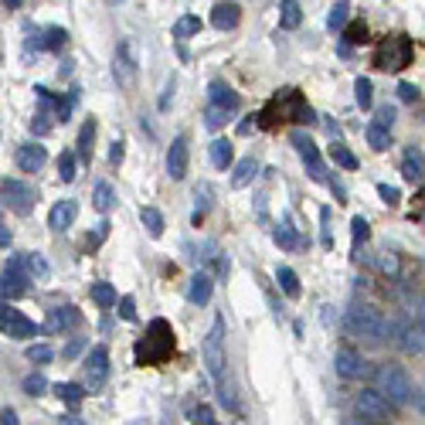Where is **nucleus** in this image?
<instances>
[{
    "label": "nucleus",
    "mask_w": 425,
    "mask_h": 425,
    "mask_svg": "<svg viewBox=\"0 0 425 425\" xmlns=\"http://www.w3.org/2000/svg\"><path fill=\"white\" fill-rule=\"evenodd\" d=\"M367 143H371V150H388L391 147V136H388V126H381V123H371L367 126Z\"/></svg>",
    "instance_id": "nucleus-32"
},
{
    "label": "nucleus",
    "mask_w": 425,
    "mask_h": 425,
    "mask_svg": "<svg viewBox=\"0 0 425 425\" xmlns=\"http://www.w3.org/2000/svg\"><path fill=\"white\" fill-rule=\"evenodd\" d=\"M374 388H378L395 408L408 405V402L415 398V395H412V381H408V374L398 364H381L378 367V371H374Z\"/></svg>",
    "instance_id": "nucleus-5"
},
{
    "label": "nucleus",
    "mask_w": 425,
    "mask_h": 425,
    "mask_svg": "<svg viewBox=\"0 0 425 425\" xmlns=\"http://www.w3.org/2000/svg\"><path fill=\"white\" fill-rule=\"evenodd\" d=\"M85 391H89V388L75 385V381H58V385H55V395H58L61 402H68V405H78V402L85 398Z\"/></svg>",
    "instance_id": "nucleus-28"
},
{
    "label": "nucleus",
    "mask_w": 425,
    "mask_h": 425,
    "mask_svg": "<svg viewBox=\"0 0 425 425\" xmlns=\"http://www.w3.org/2000/svg\"><path fill=\"white\" fill-rule=\"evenodd\" d=\"M82 313L75 307H58V309H48V330L51 333H65V330L78 327Z\"/></svg>",
    "instance_id": "nucleus-20"
},
{
    "label": "nucleus",
    "mask_w": 425,
    "mask_h": 425,
    "mask_svg": "<svg viewBox=\"0 0 425 425\" xmlns=\"http://www.w3.org/2000/svg\"><path fill=\"white\" fill-rule=\"evenodd\" d=\"M106 235H109V221H102V225L96 228V235H92V242H89V249H96V245L102 242V238H106Z\"/></svg>",
    "instance_id": "nucleus-56"
},
{
    "label": "nucleus",
    "mask_w": 425,
    "mask_h": 425,
    "mask_svg": "<svg viewBox=\"0 0 425 425\" xmlns=\"http://www.w3.org/2000/svg\"><path fill=\"white\" fill-rule=\"evenodd\" d=\"M55 357V350L48 347V344H31L27 347V361H35V364H48Z\"/></svg>",
    "instance_id": "nucleus-43"
},
{
    "label": "nucleus",
    "mask_w": 425,
    "mask_h": 425,
    "mask_svg": "<svg viewBox=\"0 0 425 425\" xmlns=\"http://www.w3.org/2000/svg\"><path fill=\"white\" fill-rule=\"evenodd\" d=\"M78 350H82V340H75V344H68V347H65V357H75Z\"/></svg>",
    "instance_id": "nucleus-59"
},
{
    "label": "nucleus",
    "mask_w": 425,
    "mask_h": 425,
    "mask_svg": "<svg viewBox=\"0 0 425 425\" xmlns=\"http://www.w3.org/2000/svg\"><path fill=\"white\" fill-rule=\"evenodd\" d=\"M92 140H96V119H89L85 126H82V133H78V156L89 164L92 160Z\"/></svg>",
    "instance_id": "nucleus-29"
},
{
    "label": "nucleus",
    "mask_w": 425,
    "mask_h": 425,
    "mask_svg": "<svg viewBox=\"0 0 425 425\" xmlns=\"http://www.w3.org/2000/svg\"><path fill=\"white\" fill-rule=\"evenodd\" d=\"M398 99H402V102H415V99H419V89H415L412 82H402V85H398Z\"/></svg>",
    "instance_id": "nucleus-52"
},
{
    "label": "nucleus",
    "mask_w": 425,
    "mask_h": 425,
    "mask_svg": "<svg viewBox=\"0 0 425 425\" xmlns=\"http://www.w3.org/2000/svg\"><path fill=\"white\" fill-rule=\"evenodd\" d=\"M347 18H350V4L347 0H337L327 18V27L330 31H344V27H347Z\"/></svg>",
    "instance_id": "nucleus-31"
},
{
    "label": "nucleus",
    "mask_w": 425,
    "mask_h": 425,
    "mask_svg": "<svg viewBox=\"0 0 425 425\" xmlns=\"http://www.w3.org/2000/svg\"><path fill=\"white\" fill-rule=\"evenodd\" d=\"M235 109H228V106H221V102H211L208 109H204V123L211 126V130H221L225 123H228V116H232Z\"/></svg>",
    "instance_id": "nucleus-30"
},
{
    "label": "nucleus",
    "mask_w": 425,
    "mask_h": 425,
    "mask_svg": "<svg viewBox=\"0 0 425 425\" xmlns=\"http://www.w3.org/2000/svg\"><path fill=\"white\" fill-rule=\"evenodd\" d=\"M255 174H259V164L252 160V156H245V160H238L235 164V174H232V187H249L252 180H255Z\"/></svg>",
    "instance_id": "nucleus-23"
},
{
    "label": "nucleus",
    "mask_w": 425,
    "mask_h": 425,
    "mask_svg": "<svg viewBox=\"0 0 425 425\" xmlns=\"http://www.w3.org/2000/svg\"><path fill=\"white\" fill-rule=\"evenodd\" d=\"M415 408L425 415V388H419V391H415Z\"/></svg>",
    "instance_id": "nucleus-58"
},
{
    "label": "nucleus",
    "mask_w": 425,
    "mask_h": 425,
    "mask_svg": "<svg viewBox=\"0 0 425 425\" xmlns=\"http://www.w3.org/2000/svg\"><path fill=\"white\" fill-rule=\"evenodd\" d=\"M167 92H174V78H171V85H167ZM167 102H171V96L160 99V109H167Z\"/></svg>",
    "instance_id": "nucleus-60"
},
{
    "label": "nucleus",
    "mask_w": 425,
    "mask_h": 425,
    "mask_svg": "<svg viewBox=\"0 0 425 425\" xmlns=\"http://www.w3.org/2000/svg\"><path fill=\"white\" fill-rule=\"evenodd\" d=\"M140 221H143V228L154 235V238H160L164 228H167V225H164V214L156 211V208H150V204H147V208H140Z\"/></svg>",
    "instance_id": "nucleus-26"
},
{
    "label": "nucleus",
    "mask_w": 425,
    "mask_h": 425,
    "mask_svg": "<svg viewBox=\"0 0 425 425\" xmlns=\"http://www.w3.org/2000/svg\"><path fill=\"white\" fill-rule=\"evenodd\" d=\"M238 20H242V11H238V4H232V0H221V4H214L211 24L218 27V31H232V27H238Z\"/></svg>",
    "instance_id": "nucleus-18"
},
{
    "label": "nucleus",
    "mask_w": 425,
    "mask_h": 425,
    "mask_svg": "<svg viewBox=\"0 0 425 425\" xmlns=\"http://www.w3.org/2000/svg\"><path fill=\"white\" fill-rule=\"evenodd\" d=\"M276 123H313V109L300 96V89H283L262 106L259 126H276Z\"/></svg>",
    "instance_id": "nucleus-3"
},
{
    "label": "nucleus",
    "mask_w": 425,
    "mask_h": 425,
    "mask_svg": "<svg viewBox=\"0 0 425 425\" xmlns=\"http://www.w3.org/2000/svg\"><path fill=\"white\" fill-rule=\"evenodd\" d=\"M412 55H415L412 38H408V35H395V38H385L378 44L374 65H378L381 72H402L405 65H412Z\"/></svg>",
    "instance_id": "nucleus-6"
},
{
    "label": "nucleus",
    "mask_w": 425,
    "mask_h": 425,
    "mask_svg": "<svg viewBox=\"0 0 425 425\" xmlns=\"http://www.w3.org/2000/svg\"><path fill=\"white\" fill-rule=\"evenodd\" d=\"M177 350V340H174V330L167 320H150V327L143 333V340H136V364L140 367H154V364H164L167 357H174Z\"/></svg>",
    "instance_id": "nucleus-2"
},
{
    "label": "nucleus",
    "mask_w": 425,
    "mask_h": 425,
    "mask_svg": "<svg viewBox=\"0 0 425 425\" xmlns=\"http://www.w3.org/2000/svg\"><path fill=\"white\" fill-rule=\"evenodd\" d=\"M300 20H303V11H300V0H283V14H279V27H300Z\"/></svg>",
    "instance_id": "nucleus-27"
},
{
    "label": "nucleus",
    "mask_w": 425,
    "mask_h": 425,
    "mask_svg": "<svg viewBox=\"0 0 425 425\" xmlns=\"http://www.w3.org/2000/svg\"><path fill=\"white\" fill-rule=\"evenodd\" d=\"M92 201H96V208H99L102 214L109 211V208L116 204V191H113V184H106V180H102V184H96V194H92Z\"/></svg>",
    "instance_id": "nucleus-34"
},
{
    "label": "nucleus",
    "mask_w": 425,
    "mask_h": 425,
    "mask_svg": "<svg viewBox=\"0 0 425 425\" xmlns=\"http://www.w3.org/2000/svg\"><path fill=\"white\" fill-rule=\"evenodd\" d=\"M344 327H347V333H354V337H371V340H381V337L391 333V324L385 320V313L378 307H371V303L350 307L347 316H344Z\"/></svg>",
    "instance_id": "nucleus-4"
},
{
    "label": "nucleus",
    "mask_w": 425,
    "mask_h": 425,
    "mask_svg": "<svg viewBox=\"0 0 425 425\" xmlns=\"http://www.w3.org/2000/svg\"><path fill=\"white\" fill-rule=\"evenodd\" d=\"M398 337V347L405 350V354H422L425 350V327H415V324H402V327L395 330Z\"/></svg>",
    "instance_id": "nucleus-17"
},
{
    "label": "nucleus",
    "mask_w": 425,
    "mask_h": 425,
    "mask_svg": "<svg viewBox=\"0 0 425 425\" xmlns=\"http://www.w3.org/2000/svg\"><path fill=\"white\" fill-rule=\"evenodd\" d=\"M197 31H201V18H194V14H184L174 24V38H194Z\"/></svg>",
    "instance_id": "nucleus-35"
},
{
    "label": "nucleus",
    "mask_w": 425,
    "mask_h": 425,
    "mask_svg": "<svg viewBox=\"0 0 425 425\" xmlns=\"http://www.w3.org/2000/svg\"><path fill=\"white\" fill-rule=\"evenodd\" d=\"M344 41H347V44H364V41H367V24H364V20L347 24V27H344Z\"/></svg>",
    "instance_id": "nucleus-41"
},
{
    "label": "nucleus",
    "mask_w": 425,
    "mask_h": 425,
    "mask_svg": "<svg viewBox=\"0 0 425 425\" xmlns=\"http://www.w3.org/2000/svg\"><path fill=\"white\" fill-rule=\"evenodd\" d=\"M109 378V350L106 347H92L89 357H85V388L89 391H99Z\"/></svg>",
    "instance_id": "nucleus-11"
},
{
    "label": "nucleus",
    "mask_w": 425,
    "mask_h": 425,
    "mask_svg": "<svg viewBox=\"0 0 425 425\" xmlns=\"http://www.w3.org/2000/svg\"><path fill=\"white\" fill-rule=\"evenodd\" d=\"M272 238H276V245H279V249H286V252H292L296 245H300V238H296V232H292L290 225L276 228V232H272Z\"/></svg>",
    "instance_id": "nucleus-40"
},
{
    "label": "nucleus",
    "mask_w": 425,
    "mask_h": 425,
    "mask_svg": "<svg viewBox=\"0 0 425 425\" xmlns=\"http://www.w3.org/2000/svg\"><path fill=\"white\" fill-rule=\"evenodd\" d=\"M4 204L18 214H31V208L38 204V194L18 177H4Z\"/></svg>",
    "instance_id": "nucleus-7"
},
{
    "label": "nucleus",
    "mask_w": 425,
    "mask_h": 425,
    "mask_svg": "<svg viewBox=\"0 0 425 425\" xmlns=\"http://www.w3.org/2000/svg\"><path fill=\"white\" fill-rule=\"evenodd\" d=\"M20 259H24V269H27L31 279H48V262L41 259L38 252H27V255H20Z\"/></svg>",
    "instance_id": "nucleus-33"
},
{
    "label": "nucleus",
    "mask_w": 425,
    "mask_h": 425,
    "mask_svg": "<svg viewBox=\"0 0 425 425\" xmlns=\"http://www.w3.org/2000/svg\"><path fill=\"white\" fill-rule=\"evenodd\" d=\"M44 388H48L44 374H27V378H24V391H27V395H44Z\"/></svg>",
    "instance_id": "nucleus-46"
},
{
    "label": "nucleus",
    "mask_w": 425,
    "mask_h": 425,
    "mask_svg": "<svg viewBox=\"0 0 425 425\" xmlns=\"http://www.w3.org/2000/svg\"><path fill=\"white\" fill-rule=\"evenodd\" d=\"M211 102H221V106H228V109H238V96H235L228 85H221V82H211Z\"/></svg>",
    "instance_id": "nucleus-36"
},
{
    "label": "nucleus",
    "mask_w": 425,
    "mask_h": 425,
    "mask_svg": "<svg viewBox=\"0 0 425 425\" xmlns=\"http://www.w3.org/2000/svg\"><path fill=\"white\" fill-rule=\"evenodd\" d=\"M374 123H381V126L391 130V123H395V109H391V106H381V109L374 113Z\"/></svg>",
    "instance_id": "nucleus-53"
},
{
    "label": "nucleus",
    "mask_w": 425,
    "mask_h": 425,
    "mask_svg": "<svg viewBox=\"0 0 425 425\" xmlns=\"http://www.w3.org/2000/svg\"><path fill=\"white\" fill-rule=\"evenodd\" d=\"M92 300H96L99 307H116V290L109 283H96L92 286Z\"/></svg>",
    "instance_id": "nucleus-39"
},
{
    "label": "nucleus",
    "mask_w": 425,
    "mask_h": 425,
    "mask_svg": "<svg viewBox=\"0 0 425 425\" xmlns=\"http://www.w3.org/2000/svg\"><path fill=\"white\" fill-rule=\"evenodd\" d=\"M402 174H405V180H412V184H419L425 177V154L419 147H408L405 150V156H402Z\"/></svg>",
    "instance_id": "nucleus-22"
},
{
    "label": "nucleus",
    "mask_w": 425,
    "mask_h": 425,
    "mask_svg": "<svg viewBox=\"0 0 425 425\" xmlns=\"http://www.w3.org/2000/svg\"><path fill=\"white\" fill-rule=\"evenodd\" d=\"M330 156H333V164H340L344 171H357V156L350 154L347 147H340V143H333V147H330Z\"/></svg>",
    "instance_id": "nucleus-37"
},
{
    "label": "nucleus",
    "mask_w": 425,
    "mask_h": 425,
    "mask_svg": "<svg viewBox=\"0 0 425 425\" xmlns=\"http://www.w3.org/2000/svg\"><path fill=\"white\" fill-rule=\"evenodd\" d=\"M292 147H296V154L303 156V164H307V171L313 180H327V167H324V160H320V150H316V143L309 140L307 133H300V130H292Z\"/></svg>",
    "instance_id": "nucleus-10"
},
{
    "label": "nucleus",
    "mask_w": 425,
    "mask_h": 425,
    "mask_svg": "<svg viewBox=\"0 0 425 425\" xmlns=\"http://www.w3.org/2000/svg\"><path fill=\"white\" fill-rule=\"evenodd\" d=\"M191 422H194V425H211V422H214V412H211L208 405L191 408Z\"/></svg>",
    "instance_id": "nucleus-47"
},
{
    "label": "nucleus",
    "mask_w": 425,
    "mask_h": 425,
    "mask_svg": "<svg viewBox=\"0 0 425 425\" xmlns=\"http://www.w3.org/2000/svg\"><path fill=\"white\" fill-rule=\"evenodd\" d=\"M388 405H391V402H388L378 388L361 391V395H357V402H354V408H357V419H361V422H388V415H391V412H388Z\"/></svg>",
    "instance_id": "nucleus-9"
},
{
    "label": "nucleus",
    "mask_w": 425,
    "mask_h": 425,
    "mask_svg": "<svg viewBox=\"0 0 425 425\" xmlns=\"http://www.w3.org/2000/svg\"><path fill=\"white\" fill-rule=\"evenodd\" d=\"M276 283H279V290L286 292L290 300L300 296V276H296L290 266H279V269H276Z\"/></svg>",
    "instance_id": "nucleus-25"
},
{
    "label": "nucleus",
    "mask_w": 425,
    "mask_h": 425,
    "mask_svg": "<svg viewBox=\"0 0 425 425\" xmlns=\"http://www.w3.org/2000/svg\"><path fill=\"white\" fill-rule=\"evenodd\" d=\"M333 367H337V374H340L344 381H357V378H364V374H367V361L357 354V350H350V347L337 350Z\"/></svg>",
    "instance_id": "nucleus-12"
},
{
    "label": "nucleus",
    "mask_w": 425,
    "mask_h": 425,
    "mask_svg": "<svg viewBox=\"0 0 425 425\" xmlns=\"http://www.w3.org/2000/svg\"><path fill=\"white\" fill-rule=\"evenodd\" d=\"M27 279L31 276L24 269V259H7V266H4V300H18Z\"/></svg>",
    "instance_id": "nucleus-13"
},
{
    "label": "nucleus",
    "mask_w": 425,
    "mask_h": 425,
    "mask_svg": "<svg viewBox=\"0 0 425 425\" xmlns=\"http://www.w3.org/2000/svg\"><path fill=\"white\" fill-rule=\"evenodd\" d=\"M113 72H116L119 85H130L133 82V72H136V44L130 38L119 44L116 58H113Z\"/></svg>",
    "instance_id": "nucleus-14"
},
{
    "label": "nucleus",
    "mask_w": 425,
    "mask_h": 425,
    "mask_svg": "<svg viewBox=\"0 0 425 425\" xmlns=\"http://www.w3.org/2000/svg\"><path fill=\"white\" fill-rule=\"evenodd\" d=\"M44 44H48V51H61V48L68 44V31H65V27H48Z\"/></svg>",
    "instance_id": "nucleus-42"
},
{
    "label": "nucleus",
    "mask_w": 425,
    "mask_h": 425,
    "mask_svg": "<svg viewBox=\"0 0 425 425\" xmlns=\"http://www.w3.org/2000/svg\"><path fill=\"white\" fill-rule=\"evenodd\" d=\"M0 327H4V333L11 337V340H27V337H38V324L35 320H27L20 309L7 307V300H4V309H0Z\"/></svg>",
    "instance_id": "nucleus-8"
},
{
    "label": "nucleus",
    "mask_w": 425,
    "mask_h": 425,
    "mask_svg": "<svg viewBox=\"0 0 425 425\" xmlns=\"http://www.w3.org/2000/svg\"><path fill=\"white\" fill-rule=\"evenodd\" d=\"M211 290H214V279L208 272H194L191 276V286H187V300L194 307H204L211 300Z\"/></svg>",
    "instance_id": "nucleus-21"
},
{
    "label": "nucleus",
    "mask_w": 425,
    "mask_h": 425,
    "mask_svg": "<svg viewBox=\"0 0 425 425\" xmlns=\"http://www.w3.org/2000/svg\"><path fill=\"white\" fill-rule=\"evenodd\" d=\"M378 269L385 272V276H395V272H398V255H391V252H385V255L378 259Z\"/></svg>",
    "instance_id": "nucleus-48"
},
{
    "label": "nucleus",
    "mask_w": 425,
    "mask_h": 425,
    "mask_svg": "<svg viewBox=\"0 0 425 425\" xmlns=\"http://www.w3.org/2000/svg\"><path fill=\"white\" fill-rule=\"evenodd\" d=\"M123 147H126V143H123V140H116V143H113V150H109V164H113V167H119V164H123Z\"/></svg>",
    "instance_id": "nucleus-55"
},
{
    "label": "nucleus",
    "mask_w": 425,
    "mask_h": 425,
    "mask_svg": "<svg viewBox=\"0 0 425 425\" xmlns=\"http://www.w3.org/2000/svg\"><path fill=\"white\" fill-rule=\"evenodd\" d=\"M167 174H171V180H184V177H187V140H184V136H174V140H171Z\"/></svg>",
    "instance_id": "nucleus-15"
},
{
    "label": "nucleus",
    "mask_w": 425,
    "mask_h": 425,
    "mask_svg": "<svg viewBox=\"0 0 425 425\" xmlns=\"http://www.w3.org/2000/svg\"><path fill=\"white\" fill-rule=\"evenodd\" d=\"M0 422H4V425H18L20 419H18V412H14V408H4V412H0Z\"/></svg>",
    "instance_id": "nucleus-57"
},
{
    "label": "nucleus",
    "mask_w": 425,
    "mask_h": 425,
    "mask_svg": "<svg viewBox=\"0 0 425 425\" xmlns=\"http://www.w3.org/2000/svg\"><path fill=\"white\" fill-rule=\"evenodd\" d=\"M119 316H123L126 324H133V320H136V307H133V300H130V296H123V300H119Z\"/></svg>",
    "instance_id": "nucleus-50"
},
{
    "label": "nucleus",
    "mask_w": 425,
    "mask_h": 425,
    "mask_svg": "<svg viewBox=\"0 0 425 425\" xmlns=\"http://www.w3.org/2000/svg\"><path fill=\"white\" fill-rule=\"evenodd\" d=\"M78 218V204L68 197V201H58L51 214H48V228H55V232H65V228H72V221Z\"/></svg>",
    "instance_id": "nucleus-19"
},
{
    "label": "nucleus",
    "mask_w": 425,
    "mask_h": 425,
    "mask_svg": "<svg viewBox=\"0 0 425 425\" xmlns=\"http://www.w3.org/2000/svg\"><path fill=\"white\" fill-rule=\"evenodd\" d=\"M320 218H324V249H333V235H330V211H327V208L320 211Z\"/></svg>",
    "instance_id": "nucleus-54"
},
{
    "label": "nucleus",
    "mask_w": 425,
    "mask_h": 425,
    "mask_svg": "<svg viewBox=\"0 0 425 425\" xmlns=\"http://www.w3.org/2000/svg\"><path fill=\"white\" fill-rule=\"evenodd\" d=\"M4 4H7L11 11H18V7H20V4H24V0H4Z\"/></svg>",
    "instance_id": "nucleus-61"
},
{
    "label": "nucleus",
    "mask_w": 425,
    "mask_h": 425,
    "mask_svg": "<svg viewBox=\"0 0 425 425\" xmlns=\"http://www.w3.org/2000/svg\"><path fill=\"white\" fill-rule=\"evenodd\" d=\"M58 177L65 180V184H72V180H75V156H72V154H61V160H58Z\"/></svg>",
    "instance_id": "nucleus-45"
},
{
    "label": "nucleus",
    "mask_w": 425,
    "mask_h": 425,
    "mask_svg": "<svg viewBox=\"0 0 425 425\" xmlns=\"http://www.w3.org/2000/svg\"><path fill=\"white\" fill-rule=\"evenodd\" d=\"M208 154H211V164L218 171H225V167H232V140H214L211 147H208Z\"/></svg>",
    "instance_id": "nucleus-24"
},
{
    "label": "nucleus",
    "mask_w": 425,
    "mask_h": 425,
    "mask_svg": "<svg viewBox=\"0 0 425 425\" xmlns=\"http://www.w3.org/2000/svg\"><path fill=\"white\" fill-rule=\"evenodd\" d=\"M31 130L38 136H44V133H51V123H48V113H38V116L31 119Z\"/></svg>",
    "instance_id": "nucleus-51"
},
{
    "label": "nucleus",
    "mask_w": 425,
    "mask_h": 425,
    "mask_svg": "<svg viewBox=\"0 0 425 425\" xmlns=\"http://www.w3.org/2000/svg\"><path fill=\"white\" fill-rule=\"evenodd\" d=\"M378 194H381V201H388V204H398V201H402V191L391 187V184H378Z\"/></svg>",
    "instance_id": "nucleus-49"
},
{
    "label": "nucleus",
    "mask_w": 425,
    "mask_h": 425,
    "mask_svg": "<svg viewBox=\"0 0 425 425\" xmlns=\"http://www.w3.org/2000/svg\"><path fill=\"white\" fill-rule=\"evenodd\" d=\"M350 235H354V245H364V242H367V235H371V225H367L361 214L350 221Z\"/></svg>",
    "instance_id": "nucleus-44"
},
{
    "label": "nucleus",
    "mask_w": 425,
    "mask_h": 425,
    "mask_svg": "<svg viewBox=\"0 0 425 425\" xmlns=\"http://www.w3.org/2000/svg\"><path fill=\"white\" fill-rule=\"evenodd\" d=\"M201 354H204V364H208V374L218 385V398L228 412H238V398L232 395V385H228V361H225V320L214 316L211 330L201 344Z\"/></svg>",
    "instance_id": "nucleus-1"
},
{
    "label": "nucleus",
    "mask_w": 425,
    "mask_h": 425,
    "mask_svg": "<svg viewBox=\"0 0 425 425\" xmlns=\"http://www.w3.org/2000/svg\"><path fill=\"white\" fill-rule=\"evenodd\" d=\"M18 167L24 171V174H38L41 167H44V160H48V154H44V147H38V143H24V147H18Z\"/></svg>",
    "instance_id": "nucleus-16"
},
{
    "label": "nucleus",
    "mask_w": 425,
    "mask_h": 425,
    "mask_svg": "<svg viewBox=\"0 0 425 425\" xmlns=\"http://www.w3.org/2000/svg\"><path fill=\"white\" fill-rule=\"evenodd\" d=\"M354 99H357V106H361V109H371V102H374V89H371V82H367V78H357V82H354Z\"/></svg>",
    "instance_id": "nucleus-38"
}]
</instances>
